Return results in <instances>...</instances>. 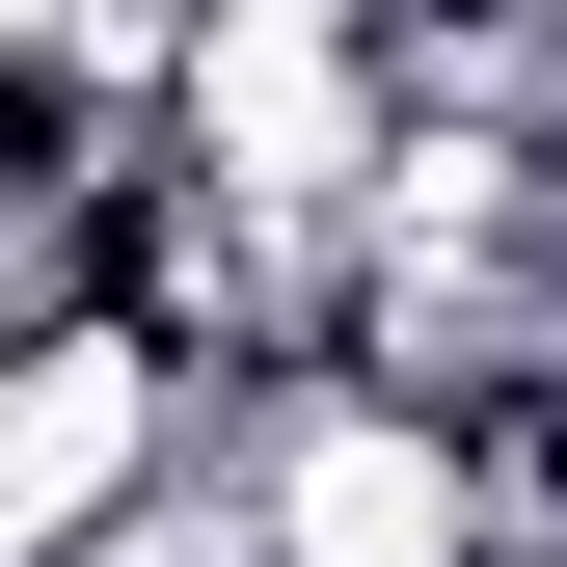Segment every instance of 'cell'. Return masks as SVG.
<instances>
[{
	"mask_svg": "<svg viewBox=\"0 0 567 567\" xmlns=\"http://www.w3.org/2000/svg\"><path fill=\"white\" fill-rule=\"evenodd\" d=\"M217 486V379L163 324H0V567H109Z\"/></svg>",
	"mask_w": 567,
	"mask_h": 567,
	"instance_id": "6da1fadb",
	"label": "cell"
},
{
	"mask_svg": "<svg viewBox=\"0 0 567 567\" xmlns=\"http://www.w3.org/2000/svg\"><path fill=\"white\" fill-rule=\"evenodd\" d=\"M217 486H244L270 567H514V540H486L460 405H405V379H270L244 433H217Z\"/></svg>",
	"mask_w": 567,
	"mask_h": 567,
	"instance_id": "7a4b0ae2",
	"label": "cell"
}]
</instances>
